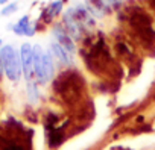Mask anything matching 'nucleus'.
<instances>
[{
	"label": "nucleus",
	"mask_w": 155,
	"mask_h": 150,
	"mask_svg": "<svg viewBox=\"0 0 155 150\" xmlns=\"http://www.w3.org/2000/svg\"><path fill=\"white\" fill-rule=\"evenodd\" d=\"M64 23H65V27H67V34L70 37H73V38H79L81 37L84 24L79 20V17H78L74 9H68L64 14Z\"/></svg>",
	"instance_id": "4"
},
{
	"label": "nucleus",
	"mask_w": 155,
	"mask_h": 150,
	"mask_svg": "<svg viewBox=\"0 0 155 150\" xmlns=\"http://www.w3.org/2000/svg\"><path fill=\"white\" fill-rule=\"evenodd\" d=\"M50 53H52L58 61H61V62H62V64H65V65L71 62V58H70V55H71V53H68V52H67L61 44H58L56 41L52 44V47H50Z\"/></svg>",
	"instance_id": "8"
},
{
	"label": "nucleus",
	"mask_w": 155,
	"mask_h": 150,
	"mask_svg": "<svg viewBox=\"0 0 155 150\" xmlns=\"http://www.w3.org/2000/svg\"><path fill=\"white\" fill-rule=\"evenodd\" d=\"M34 74L40 84H47L53 78V59L50 52L34 46Z\"/></svg>",
	"instance_id": "1"
},
{
	"label": "nucleus",
	"mask_w": 155,
	"mask_h": 150,
	"mask_svg": "<svg viewBox=\"0 0 155 150\" xmlns=\"http://www.w3.org/2000/svg\"><path fill=\"white\" fill-rule=\"evenodd\" d=\"M9 0H0V5H5V3H8Z\"/></svg>",
	"instance_id": "14"
},
{
	"label": "nucleus",
	"mask_w": 155,
	"mask_h": 150,
	"mask_svg": "<svg viewBox=\"0 0 155 150\" xmlns=\"http://www.w3.org/2000/svg\"><path fill=\"white\" fill-rule=\"evenodd\" d=\"M0 59H2L6 78L12 82L20 81L21 73H23V67H21V59H20L18 53L15 52V49L12 46L2 47L0 49Z\"/></svg>",
	"instance_id": "2"
},
{
	"label": "nucleus",
	"mask_w": 155,
	"mask_h": 150,
	"mask_svg": "<svg viewBox=\"0 0 155 150\" xmlns=\"http://www.w3.org/2000/svg\"><path fill=\"white\" fill-rule=\"evenodd\" d=\"M17 8H18L17 3H9V5H6V6L2 9V12H0V14H2L3 17H5V15H11V14H14V12L17 11Z\"/></svg>",
	"instance_id": "11"
},
{
	"label": "nucleus",
	"mask_w": 155,
	"mask_h": 150,
	"mask_svg": "<svg viewBox=\"0 0 155 150\" xmlns=\"http://www.w3.org/2000/svg\"><path fill=\"white\" fill-rule=\"evenodd\" d=\"M5 73V70H3V64H2V59H0V78H2V74Z\"/></svg>",
	"instance_id": "13"
},
{
	"label": "nucleus",
	"mask_w": 155,
	"mask_h": 150,
	"mask_svg": "<svg viewBox=\"0 0 155 150\" xmlns=\"http://www.w3.org/2000/svg\"><path fill=\"white\" fill-rule=\"evenodd\" d=\"M53 35H55L58 44H61L68 53H74V43H73L71 37L67 34V30H64L62 27L56 26V27L53 29Z\"/></svg>",
	"instance_id": "5"
},
{
	"label": "nucleus",
	"mask_w": 155,
	"mask_h": 150,
	"mask_svg": "<svg viewBox=\"0 0 155 150\" xmlns=\"http://www.w3.org/2000/svg\"><path fill=\"white\" fill-rule=\"evenodd\" d=\"M28 96H29V100L32 103H35L38 100V90H37V85L35 82H28Z\"/></svg>",
	"instance_id": "10"
},
{
	"label": "nucleus",
	"mask_w": 155,
	"mask_h": 150,
	"mask_svg": "<svg viewBox=\"0 0 155 150\" xmlns=\"http://www.w3.org/2000/svg\"><path fill=\"white\" fill-rule=\"evenodd\" d=\"M85 6L93 17H104L108 8V5L104 0H85Z\"/></svg>",
	"instance_id": "7"
},
{
	"label": "nucleus",
	"mask_w": 155,
	"mask_h": 150,
	"mask_svg": "<svg viewBox=\"0 0 155 150\" xmlns=\"http://www.w3.org/2000/svg\"><path fill=\"white\" fill-rule=\"evenodd\" d=\"M104 2H105L108 6H119V5H120V0H104Z\"/></svg>",
	"instance_id": "12"
},
{
	"label": "nucleus",
	"mask_w": 155,
	"mask_h": 150,
	"mask_svg": "<svg viewBox=\"0 0 155 150\" xmlns=\"http://www.w3.org/2000/svg\"><path fill=\"white\" fill-rule=\"evenodd\" d=\"M20 59L25 78L28 79V82H31V78L34 76V46L25 43L20 49Z\"/></svg>",
	"instance_id": "3"
},
{
	"label": "nucleus",
	"mask_w": 155,
	"mask_h": 150,
	"mask_svg": "<svg viewBox=\"0 0 155 150\" xmlns=\"http://www.w3.org/2000/svg\"><path fill=\"white\" fill-rule=\"evenodd\" d=\"M0 46H2V40H0Z\"/></svg>",
	"instance_id": "15"
},
{
	"label": "nucleus",
	"mask_w": 155,
	"mask_h": 150,
	"mask_svg": "<svg viewBox=\"0 0 155 150\" xmlns=\"http://www.w3.org/2000/svg\"><path fill=\"white\" fill-rule=\"evenodd\" d=\"M61 9H62V2H61V0H56V2H53V3L49 6V9H47V15H49V18L56 17V15L61 12Z\"/></svg>",
	"instance_id": "9"
},
{
	"label": "nucleus",
	"mask_w": 155,
	"mask_h": 150,
	"mask_svg": "<svg viewBox=\"0 0 155 150\" xmlns=\"http://www.w3.org/2000/svg\"><path fill=\"white\" fill-rule=\"evenodd\" d=\"M12 30L17 34V35H26V37H32L34 32H35V24L31 23L29 17L28 15H23L15 26H12Z\"/></svg>",
	"instance_id": "6"
}]
</instances>
